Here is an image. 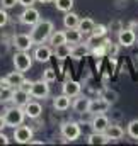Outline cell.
<instances>
[{
  "mask_svg": "<svg viewBox=\"0 0 138 146\" xmlns=\"http://www.w3.org/2000/svg\"><path fill=\"white\" fill-rule=\"evenodd\" d=\"M53 31H55L53 22L51 21H46V19H41L39 22H36L34 26H33V29H31L29 34L33 37L34 44H43V42H46L50 39Z\"/></svg>",
  "mask_w": 138,
  "mask_h": 146,
  "instance_id": "obj_1",
  "label": "cell"
},
{
  "mask_svg": "<svg viewBox=\"0 0 138 146\" xmlns=\"http://www.w3.org/2000/svg\"><path fill=\"white\" fill-rule=\"evenodd\" d=\"M3 117H5V122H7V127H17L24 122L26 119V112L24 107H19V106H12V107H7L3 112Z\"/></svg>",
  "mask_w": 138,
  "mask_h": 146,
  "instance_id": "obj_2",
  "label": "cell"
},
{
  "mask_svg": "<svg viewBox=\"0 0 138 146\" xmlns=\"http://www.w3.org/2000/svg\"><path fill=\"white\" fill-rule=\"evenodd\" d=\"M12 63H14V68L15 70L26 73L33 66V56L27 51H17L14 54V58H12Z\"/></svg>",
  "mask_w": 138,
  "mask_h": 146,
  "instance_id": "obj_3",
  "label": "cell"
},
{
  "mask_svg": "<svg viewBox=\"0 0 138 146\" xmlns=\"http://www.w3.org/2000/svg\"><path fill=\"white\" fill-rule=\"evenodd\" d=\"M19 21H21V24H24V26H31V27H33L36 22L41 21V14H39V10L36 9L34 5H31V7H24L22 14L19 15Z\"/></svg>",
  "mask_w": 138,
  "mask_h": 146,
  "instance_id": "obj_4",
  "label": "cell"
},
{
  "mask_svg": "<svg viewBox=\"0 0 138 146\" xmlns=\"http://www.w3.org/2000/svg\"><path fill=\"white\" fill-rule=\"evenodd\" d=\"M60 131H62V136L65 138V141H75L80 138V124L78 122H73V121L63 122Z\"/></svg>",
  "mask_w": 138,
  "mask_h": 146,
  "instance_id": "obj_5",
  "label": "cell"
},
{
  "mask_svg": "<svg viewBox=\"0 0 138 146\" xmlns=\"http://www.w3.org/2000/svg\"><path fill=\"white\" fill-rule=\"evenodd\" d=\"M29 95L33 99H38V100H44L50 95V85H48V82H44L43 78L38 80V82H33L31 90H29Z\"/></svg>",
  "mask_w": 138,
  "mask_h": 146,
  "instance_id": "obj_6",
  "label": "cell"
},
{
  "mask_svg": "<svg viewBox=\"0 0 138 146\" xmlns=\"http://www.w3.org/2000/svg\"><path fill=\"white\" fill-rule=\"evenodd\" d=\"M33 134H34V129L29 127V126L21 124V126L14 127V139L19 145H29V141L33 139Z\"/></svg>",
  "mask_w": 138,
  "mask_h": 146,
  "instance_id": "obj_7",
  "label": "cell"
},
{
  "mask_svg": "<svg viewBox=\"0 0 138 146\" xmlns=\"http://www.w3.org/2000/svg\"><path fill=\"white\" fill-rule=\"evenodd\" d=\"M12 46H14L17 51H29V49L34 46V41H33L31 34L21 33V34H15V36L12 37Z\"/></svg>",
  "mask_w": 138,
  "mask_h": 146,
  "instance_id": "obj_8",
  "label": "cell"
},
{
  "mask_svg": "<svg viewBox=\"0 0 138 146\" xmlns=\"http://www.w3.org/2000/svg\"><path fill=\"white\" fill-rule=\"evenodd\" d=\"M137 42V34L131 27H123L119 33H118V44L119 46H125V48H130Z\"/></svg>",
  "mask_w": 138,
  "mask_h": 146,
  "instance_id": "obj_9",
  "label": "cell"
},
{
  "mask_svg": "<svg viewBox=\"0 0 138 146\" xmlns=\"http://www.w3.org/2000/svg\"><path fill=\"white\" fill-rule=\"evenodd\" d=\"M109 117L106 115V114H94V117H92V121H90V127H92V131H96V133H106V129L109 127Z\"/></svg>",
  "mask_w": 138,
  "mask_h": 146,
  "instance_id": "obj_10",
  "label": "cell"
},
{
  "mask_svg": "<svg viewBox=\"0 0 138 146\" xmlns=\"http://www.w3.org/2000/svg\"><path fill=\"white\" fill-rule=\"evenodd\" d=\"M53 56V48L51 46H48V44H38L34 49V54H33V58H34L36 61H39V63H46V61H50V58Z\"/></svg>",
  "mask_w": 138,
  "mask_h": 146,
  "instance_id": "obj_11",
  "label": "cell"
},
{
  "mask_svg": "<svg viewBox=\"0 0 138 146\" xmlns=\"http://www.w3.org/2000/svg\"><path fill=\"white\" fill-rule=\"evenodd\" d=\"M62 90H63L65 95H68L70 99H75L77 95H80V92H82V85H80V82H75V80L70 78V80H65Z\"/></svg>",
  "mask_w": 138,
  "mask_h": 146,
  "instance_id": "obj_12",
  "label": "cell"
},
{
  "mask_svg": "<svg viewBox=\"0 0 138 146\" xmlns=\"http://www.w3.org/2000/svg\"><path fill=\"white\" fill-rule=\"evenodd\" d=\"M24 112H26V117L29 119H39L41 114H43V106L36 100H29L26 106H24Z\"/></svg>",
  "mask_w": 138,
  "mask_h": 146,
  "instance_id": "obj_13",
  "label": "cell"
},
{
  "mask_svg": "<svg viewBox=\"0 0 138 146\" xmlns=\"http://www.w3.org/2000/svg\"><path fill=\"white\" fill-rule=\"evenodd\" d=\"M29 92L21 88V87H15L14 88V94H12V104L14 106H19V107H24L27 102H29Z\"/></svg>",
  "mask_w": 138,
  "mask_h": 146,
  "instance_id": "obj_14",
  "label": "cell"
},
{
  "mask_svg": "<svg viewBox=\"0 0 138 146\" xmlns=\"http://www.w3.org/2000/svg\"><path fill=\"white\" fill-rule=\"evenodd\" d=\"M111 109V104L109 102H106L102 97L101 99H90V106H89V110L92 112V114H106L107 110Z\"/></svg>",
  "mask_w": 138,
  "mask_h": 146,
  "instance_id": "obj_15",
  "label": "cell"
},
{
  "mask_svg": "<svg viewBox=\"0 0 138 146\" xmlns=\"http://www.w3.org/2000/svg\"><path fill=\"white\" fill-rule=\"evenodd\" d=\"M89 53H90V48H89V44H87V42H84V44L77 42V44H73V46H72L70 58H73V60H82V58H85Z\"/></svg>",
  "mask_w": 138,
  "mask_h": 146,
  "instance_id": "obj_16",
  "label": "cell"
},
{
  "mask_svg": "<svg viewBox=\"0 0 138 146\" xmlns=\"http://www.w3.org/2000/svg\"><path fill=\"white\" fill-rule=\"evenodd\" d=\"M89 106H90V99L85 97V95H77L75 100L72 102V107L77 114H82V112H87L89 110Z\"/></svg>",
  "mask_w": 138,
  "mask_h": 146,
  "instance_id": "obj_17",
  "label": "cell"
},
{
  "mask_svg": "<svg viewBox=\"0 0 138 146\" xmlns=\"http://www.w3.org/2000/svg\"><path fill=\"white\" fill-rule=\"evenodd\" d=\"M70 106H72V100H70L68 95H65V94H62V95H56V97L53 99V107H55L56 110H60V112H65V110H68Z\"/></svg>",
  "mask_w": 138,
  "mask_h": 146,
  "instance_id": "obj_18",
  "label": "cell"
},
{
  "mask_svg": "<svg viewBox=\"0 0 138 146\" xmlns=\"http://www.w3.org/2000/svg\"><path fill=\"white\" fill-rule=\"evenodd\" d=\"M111 139L107 138V134L106 133H96V131H92L89 136H87V143L89 145H99V146H102V145H107Z\"/></svg>",
  "mask_w": 138,
  "mask_h": 146,
  "instance_id": "obj_19",
  "label": "cell"
},
{
  "mask_svg": "<svg viewBox=\"0 0 138 146\" xmlns=\"http://www.w3.org/2000/svg\"><path fill=\"white\" fill-rule=\"evenodd\" d=\"M106 134L111 141H119L123 136H125V129L118 124H109V127L106 129Z\"/></svg>",
  "mask_w": 138,
  "mask_h": 146,
  "instance_id": "obj_20",
  "label": "cell"
},
{
  "mask_svg": "<svg viewBox=\"0 0 138 146\" xmlns=\"http://www.w3.org/2000/svg\"><path fill=\"white\" fill-rule=\"evenodd\" d=\"M5 80L10 83V87H21L22 85V82L26 80V76H24V72H19V70H15V72H10L7 76H5Z\"/></svg>",
  "mask_w": 138,
  "mask_h": 146,
  "instance_id": "obj_21",
  "label": "cell"
},
{
  "mask_svg": "<svg viewBox=\"0 0 138 146\" xmlns=\"http://www.w3.org/2000/svg\"><path fill=\"white\" fill-rule=\"evenodd\" d=\"M78 22H80V17L75 14V12H65V17H63V26L65 29H73V27H78Z\"/></svg>",
  "mask_w": 138,
  "mask_h": 146,
  "instance_id": "obj_22",
  "label": "cell"
},
{
  "mask_svg": "<svg viewBox=\"0 0 138 146\" xmlns=\"http://www.w3.org/2000/svg\"><path fill=\"white\" fill-rule=\"evenodd\" d=\"M48 41H50V46L51 48H56V46L67 42V34H65V31H53Z\"/></svg>",
  "mask_w": 138,
  "mask_h": 146,
  "instance_id": "obj_23",
  "label": "cell"
},
{
  "mask_svg": "<svg viewBox=\"0 0 138 146\" xmlns=\"http://www.w3.org/2000/svg\"><path fill=\"white\" fill-rule=\"evenodd\" d=\"M70 53H72V46H70L68 42L53 48V54H55L58 60H67V58H70Z\"/></svg>",
  "mask_w": 138,
  "mask_h": 146,
  "instance_id": "obj_24",
  "label": "cell"
},
{
  "mask_svg": "<svg viewBox=\"0 0 138 146\" xmlns=\"http://www.w3.org/2000/svg\"><path fill=\"white\" fill-rule=\"evenodd\" d=\"M94 27H96V22H94V21H92L90 17L80 19V22H78V29H80V31H82V34H85V36L92 34Z\"/></svg>",
  "mask_w": 138,
  "mask_h": 146,
  "instance_id": "obj_25",
  "label": "cell"
},
{
  "mask_svg": "<svg viewBox=\"0 0 138 146\" xmlns=\"http://www.w3.org/2000/svg\"><path fill=\"white\" fill-rule=\"evenodd\" d=\"M65 34H67V42H68V44H77V42H80V41H82V36H84L78 27L67 29Z\"/></svg>",
  "mask_w": 138,
  "mask_h": 146,
  "instance_id": "obj_26",
  "label": "cell"
},
{
  "mask_svg": "<svg viewBox=\"0 0 138 146\" xmlns=\"http://www.w3.org/2000/svg\"><path fill=\"white\" fill-rule=\"evenodd\" d=\"M101 97H102L106 102H109V104L113 106V104H116V102H118L119 94H118L116 90H113V88H106V90L102 92V95H101Z\"/></svg>",
  "mask_w": 138,
  "mask_h": 146,
  "instance_id": "obj_27",
  "label": "cell"
},
{
  "mask_svg": "<svg viewBox=\"0 0 138 146\" xmlns=\"http://www.w3.org/2000/svg\"><path fill=\"white\" fill-rule=\"evenodd\" d=\"M12 94H14V87H0V102L2 104L12 102Z\"/></svg>",
  "mask_w": 138,
  "mask_h": 146,
  "instance_id": "obj_28",
  "label": "cell"
},
{
  "mask_svg": "<svg viewBox=\"0 0 138 146\" xmlns=\"http://www.w3.org/2000/svg\"><path fill=\"white\" fill-rule=\"evenodd\" d=\"M53 3H55L56 10H60V12H70L73 7V0H55Z\"/></svg>",
  "mask_w": 138,
  "mask_h": 146,
  "instance_id": "obj_29",
  "label": "cell"
},
{
  "mask_svg": "<svg viewBox=\"0 0 138 146\" xmlns=\"http://www.w3.org/2000/svg\"><path fill=\"white\" fill-rule=\"evenodd\" d=\"M126 133L130 138L133 139H138V119H133L128 122V127H126Z\"/></svg>",
  "mask_w": 138,
  "mask_h": 146,
  "instance_id": "obj_30",
  "label": "cell"
},
{
  "mask_svg": "<svg viewBox=\"0 0 138 146\" xmlns=\"http://www.w3.org/2000/svg\"><path fill=\"white\" fill-rule=\"evenodd\" d=\"M107 26H104V24H96V27H94V31H92V36L96 37H106L107 34Z\"/></svg>",
  "mask_w": 138,
  "mask_h": 146,
  "instance_id": "obj_31",
  "label": "cell"
},
{
  "mask_svg": "<svg viewBox=\"0 0 138 146\" xmlns=\"http://www.w3.org/2000/svg\"><path fill=\"white\" fill-rule=\"evenodd\" d=\"M43 80L48 82V83L55 82V80H56V70H55V68H46V70L43 72Z\"/></svg>",
  "mask_w": 138,
  "mask_h": 146,
  "instance_id": "obj_32",
  "label": "cell"
},
{
  "mask_svg": "<svg viewBox=\"0 0 138 146\" xmlns=\"http://www.w3.org/2000/svg\"><path fill=\"white\" fill-rule=\"evenodd\" d=\"M107 29H109L111 33H116V34H118V33L123 29V24H121V21H113V22L107 26Z\"/></svg>",
  "mask_w": 138,
  "mask_h": 146,
  "instance_id": "obj_33",
  "label": "cell"
},
{
  "mask_svg": "<svg viewBox=\"0 0 138 146\" xmlns=\"http://www.w3.org/2000/svg\"><path fill=\"white\" fill-rule=\"evenodd\" d=\"M9 22V14H7V9L0 7V27H5Z\"/></svg>",
  "mask_w": 138,
  "mask_h": 146,
  "instance_id": "obj_34",
  "label": "cell"
},
{
  "mask_svg": "<svg viewBox=\"0 0 138 146\" xmlns=\"http://www.w3.org/2000/svg\"><path fill=\"white\" fill-rule=\"evenodd\" d=\"M107 54H109L111 58H114V56L118 54V46H116L114 42H109V44H107Z\"/></svg>",
  "mask_w": 138,
  "mask_h": 146,
  "instance_id": "obj_35",
  "label": "cell"
},
{
  "mask_svg": "<svg viewBox=\"0 0 138 146\" xmlns=\"http://www.w3.org/2000/svg\"><path fill=\"white\" fill-rule=\"evenodd\" d=\"M0 3H2L3 9H12L19 3V0H0Z\"/></svg>",
  "mask_w": 138,
  "mask_h": 146,
  "instance_id": "obj_36",
  "label": "cell"
},
{
  "mask_svg": "<svg viewBox=\"0 0 138 146\" xmlns=\"http://www.w3.org/2000/svg\"><path fill=\"white\" fill-rule=\"evenodd\" d=\"M123 119V114L119 112V110H111V121H116V122H119Z\"/></svg>",
  "mask_w": 138,
  "mask_h": 146,
  "instance_id": "obj_37",
  "label": "cell"
},
{
  "mask_svg": "<svg viewBox=\"0 0 138 146\" xmlns=\"http://www.w3.org/2000/svg\"><path fill=\"white\" fill-rule=\"evenodd\" d=\"M9 143H10L9 136H7V134H3V131H0V145L5 146V145H9Z\"/></svg>",
  "mask_w": 138,
  "mask_h": 146,
  "instance_id": "obj_38",
  "label": "cell"
},
{
  "mask_svg": "<svg viewBox=\"0 0 138 146\" xmlns=\"http://www.w3.org/2000/svg\"><path fill=\"white\" fill-rule=\"evenodd\" d=\"M38 0H19V5H22V7H31V5H34Z\"/></svg>",
  "mask_w": 138,
  "mask_h": 146,
  "instance_id": "obj_39",
  "label": "cell"
},
{
  "mask_svg": "<svg viewBox=\"0 0 138 146\" xmlns=\"http://www.w3.org/2000/svg\"><path fill=\"white\" fill-rule=\"evenodd\" d=\"M31 85H33V82H29V80H24L22 82V85H21V88H24V90H31Z\"/></svg>",
  "mask_w": 138,
  "mask_h": 146,
  "instance_id": "obj_40",
  "label": "cell"
},
{
  "mask_svg": "<svg viewBox=\"0 0 138 146\" xmlns=\"http://www.w3.org/2000/svg\"><path fill=\"white\" fill-rule=\"evenodd\" d=\"M9 51V44L7 42H0V54H5Z\"/></svg>",
  "mask_w": 138,
  "mask_h": 146,
  "instance_id": "obj_41",
  "label": "cell"
},
{
  "mask_svg": "<svg viewBox=\"0 0 138 146\" xmlns=\"http://www.w3.org/2000/svg\"><path fill=\"white\" fill-rule=\"evenodd\" d=\"M7 127V122H5V117L3 115H0V131H3Z\"/></svg>",
  "mask_w": 138,
  "mask_h": 146,
  "instance_id": "obj_42",
  "label": "cell"
},
{
  "mask_svg": "<svg viewBox=\"0 0 138 146\" xmlns=\"http://www.w3.org/2000/svg\"><path fill=\"white\" fill-rule=\"evenodd\" d=\"M29 145H34V146H43L44 143H43V141H36V139H31V141H29Z\"/></svg>",
  "mask_w": 138,
  "mask_h": 146,
  "instance_id": "obj_43",
  "label": "cell"
},
{
  "mask_svg": "<svg viewBox=\"0 0 138 146\" xmlns=\"http://www.w3.org/2000/svg\"><path fill=\"white\" fill-rule=\"evenodd\" d=\"M38 2H39V3H53L55 0H38Z\"/></svg>",
  "mask_w": 138,
  "mask_h": 146,
  "instance_id": "obj_44",
  "label": "cell"
}]
</instances>
